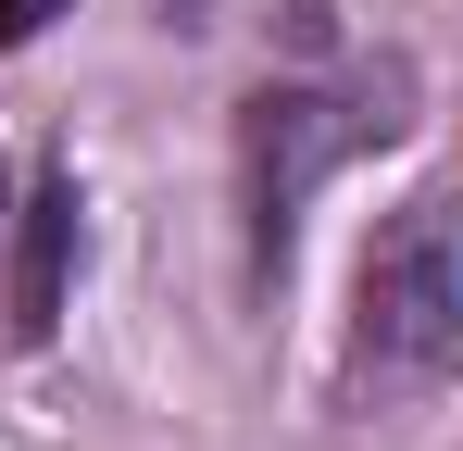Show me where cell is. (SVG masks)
I'll list each match as a JSON object with an SVG mask.
<instances>
[{
    "label": "cell",
    "instance_id": "cell-3",
    "mask_svg": "<svg viewBox=\"0 0 463 451\" xmlns=\"http://www.w3.org/2000/svg\"><path fill=\"white\" fill-rule=\"evenodd\" d=\"M63 289H76V176H38V201L13 214V339L25 351L63 326Z\"/></svg>",
    "mask_w": 463,
    "mask_h": 451
},
{
    "label": "cell",
    "instance_id": "cell-4",
    "mask_svg": "<svg viewBox=\"0 0 463 451\" xmlns=\"http://www.w3.org/2000/svg\"><path fill=\"white\" fill-rule=\"evenodd\" d=\"M51 13H63V0H0V51H25V38H38Z\"/></svg>",
    "mask_w": 463,
    "mask_h": 451
},
{
    "label": "cell",
    "instance_id": "cell-2",
    "mask_svg": "<svg viewBox=\"0 0 463 451\" xmlns=\"http://www.w3.org/2000/svg\"><path fill=\"white\" fill-rule=\"evenodd\" d=\"M364 364L376 376H426L463 351V276H451V201H413V214L388 226L376 251H364Z\"/></svg>",
    "mask_w": 463,
    "mask_h": 451
},
{
    "label": "cell",
    "instance_id": "cell-5",
    "mask_svg": "<svg viewBox=\"0 0 463 451\" xmlns=\"http://www.w3.org/2000/svg\"><path fill=\"white\" fill-rule=\"evenodd\" d=\"M0 188H13V176H0Z\"/></svg>",
    "mask_w": 463,
    "mask_h": 451
},
{
    "label": "cell",
    "instance_id": "cell-1",
    "mask_svg": "<svg viewBox=\"0 0 463 451\" xmlns=\"http://www.w3.org/2000/svg\"><path fill=\"white\" fill-rule=\"evenodd\" d=\"M364 139H388V113L338 101V88H263V101H238V214H250V264H263V276H288L301 201Z\"/></svg>",
    "mask_w": 463,
    "mask_h": 451
}]
</instances>
